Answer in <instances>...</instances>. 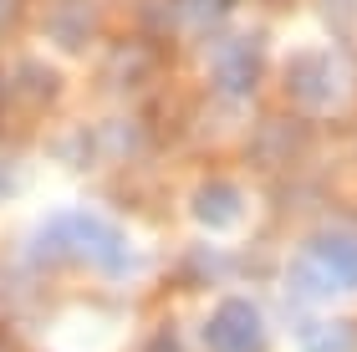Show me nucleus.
I'll return each instance as SVG.
<instances>
[{
    "label": "nucleus",
    "instance_id": "f257e3e1",
    "mask_svg": "<svg viewBox=\"0 0 357 352\" xmlns=\"http://www.w3.org/2000/svg\"><path fill=\"white\" fill-rule=\"evenodd\" d=\"M41 250L52 255H72V261H87L97 270H112V276H123L128 261H133V250H128V235L118 225H107V220H97L87 210H67L56 220H46V230L36 240Z\"/></svg>",
    "mask_w": 357,
    "mask_h": 352
},
{
    "label": "nucleus",
    "instance_id": "f03ea898",
    "mask_svg": "<svg viewBox=\"0 0 357 352\" xmlns=\"http://www.w3.org/2000/svg\"><path fill=\"white\" fill-rule=\"evenodd\" d=\"M209 352H261V312L250 301H225L204 327Z\"/></svg>",
    "mask_w": 357,
    "mask_h": 352
},
{
    "label": "nucleus",
    "instance_id": "7ed1b4c3",
    "mask_svg": "<svg viewBox=\"0 0 357 352\" xmlns=\"http://www.w3.org/2000/svg\"><path fill=\"white\" fill-rule=\"evenodd\" d=\"M301 255L321 270V281H327L332 291H347V286H357V235L327 230V235H317Z\"/></svg>",
    "mask_w": 357,
    "mask_h": 352
},
{
    "label": "nucleus",
    "instance_id": "20e7f679",
    "mask_svg": "<svg viewBox=\"0 0 357 352\" xmlns=\"http://www.w3.org/2000/svg\"><path fill=\"white\" fill-rule=\"evenodd\" d=\"M286 87H291V98H296L301 107H327L332 102V56L327 52H301L296 61H291V72H286Z\"/></svg>",
    "mask_w": 357,
    "mask_h": 352
},
{
    "label": "nucleus",
    "instance_id": "39448f33",
    "mask_svg": "<svg viewBox=\"0 0 357 352\" xmlns=\"http://www.w3.org/2000/svg\"><path fill=\"white\" fill-rule=\"evenodd\" d=\"M240 210H245V199H240V189L235 184H204V189H194V199H189V215L199 220V225H209V230H230L235 220H240Z\"/></svg>",
    "mask_w": 357,
    "mask_h": 352
},
{
    "label": "nucleus",
    "instance_id": "423d86ee",
    "mask_svg": "<svg viewBox=\"0 0 357 352\" xmlns=\"http://www.w3.org/2000/svg\"><path fill=\"white\" fill-rule=\"evenodd\" d=\"M215 82L230 92V98H245V92L261 82V52L255 46H230V52L215 56Z\"/></svg>",
    "mask_w": 357,
    "mask_h": 352
},
{
    "label": "nucleus",
    "instance_id": "0eeeda50",
    "mask_svg": "<svg viewBox=\"0 0 357 352\" xmlns=\"http://www.w3.org/2000/svg\"><path fill=\"white\" fill-rule=\"evenodd\" d=\"M357 342V332L342 327V322H312V327H301V347L306 352H352Z\"/></svg>",
    "mask_w": 357,
    "mask_h": 352
},
{
    "label": "nucleus",
    "instance_id": "6e6552de",
    "mask_svg": "<svg viewBox=\"0 0 357 352\" xmlns=\"http://www.w3.org/2000/svg\"><path fill=\"white\" fill-rule=\"evenodd\" d=\"M21 92H36V98H52L56 92V77L41 67V61H26L21 67Z\"/></svg>",
    "mask_w": 357,
    "mask_h": 352
},
{
    "label": "nucleus",
    "instance_id": "1a4fd4ad",
    "mask_svg": "<svg viewBox=\"0 0 357 352\" xmlns=\"http://www.w3.org/2000/svg\"><path fill=\"white\" fill-rule=\"evenodd\" d=\"M189 6L199 10V15H225V10L235 6V0H189Z\"/></svg>",
    "mask_w": 357,
    "mask_h": 352
}]
</instances>
